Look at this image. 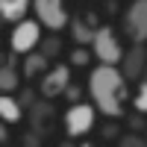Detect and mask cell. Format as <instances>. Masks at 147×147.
<instances>
[{
    "label": "cell",
    "instance_id": "obj_24",
    "mask_svg": "<svg viewBox=\"0 0 147 147\" xmlns=\"http://www.w3.org/2000/svg\"><path fill=\"white\" fill-rule=\"evenodd\" d=\"M103 136H106V138H112V136H115V127H112V124H106V129H103Z\"/></svg>",
    "mask_w": 147,
    "mask_h": 147
},
{
    "label": "cell",
    "instance_id": "obj_15",
    "mask_svg": "<svg viewBox=\"0 0 147 147\" xmlns=\"http://www.w3.org/2000/svg\"><path fill=\"white\" fill-rule=\"evenodd\" d=\"M38 50H41L47 59H56L59 53H62V41H59L56 35H47V38H41V41H38Z\"/></svg>",
    "mask_w": 147,
    "mask_h": 147
},
{
    "label": "cell",
    "instance_id": "obj_18",
    "mask_svg": "<svg viewBox=\"0 0 147 147\" xmlns=\"http://www.w3.org/2000/svg\"><path fill=\"white\" fill-rule=\"evenodd\" d=\"M121 147H147V141H144V136L129 132V136H121Z\"/></svg>",
    "mask_w": 147,
    "mask_h": 147
},
{
    "label": "cell",
    "instance_id": "obj_3",
    "mask_svg": "<svg viewBox=\"0 0 147 147\" xmlns=\"http://www.w3.org/2000/svg\"><path fill=\"white\" fill-rule=\"evenodd\" d=\"M38 41H41V21L21 18L15 27H12V35H9V47H12V53L27 56L30 50H38Z\"/></svg>",
    "mask_w": 147,
    "mask_h": 147
},
{
    "label": "cell",
    "instance_id": "obj_21",
    "mask_svg": "<svg viewBox=\"0 0 147 147\" xmlns=\"http://www.w3.org/2000/svg\"><path fill=\"white\" fill-rule=\"evenodd\" d=\"M21 141H24V147H38V144H41V136H38L35 129H30V132H27V136H24Z\"/></svg>",
    "mask_w": 147,
    "mask_h": 147
},
{
    "label": "cell",
    "instance_id": "obj_5",
    "mask_svg": "<svg viewBox=\"0 0 147 147\" xmlns=\"http://www.w3.org/2000/svg\"><path fill=\"white\" fill-rule=\"evenodd\" d=\"M32 12L35 18L41 21V27H47L50 32H59L68 27V9H65V0H32Z\"/></svg>",
    "mask_w": 147,
    "mask_h": 147
},
{
    "label": "cell",
    "instance_id": "obj_2",
    "mask_svg": "<svg viewBox=\"0 0 147 147\" xmlns=\"http://www.w3.org/2000/svg\"><path fill=\"white\" fill-rule=\"evenodd\" d=\"M91 53L100 59L106 65H121V59H124V47L118 41V32L103 24V27H94V38H91Z\"/></svg>",
    "mask_w": 147,
    "mask_h": 147
},
{
    "label": "cell",
    "instance_id": "obj_17",
    "mask_svg": "<svg viewBox=\"0 0 147 147\" xmlns=\"http://www.w3.org/2000/svg\"><path fill=\"white\" fill-rule=\"evenodd\" d=\"M132 106H136V112H141V115H147V80L138 85V91H136V97H132Z\"/></svg>",
    "mask_w": 147,
    "mask_h": 147
},
{
    "label": "cell",
    "instance_id": "obj_16",
    "mask_svg": "<svg viewBox=\"0 0 147 147\" xmlns=\"http://www.w3.org/2000/svg\"><path fill=\"white\" fill-rule=\"evenodd\" d=\"M91 50H88V44H77V47H74V53H71V65H77V68H85V65H88L91 62Z\"/></svg>",
    "mask_w": 147,
    "mask_h": 147
},
{
    "label": "cell",
    "instance_id": "obj_13",
    "mask_svg": "<svg viewBox=\"0 0 147 147\" xmlns=\"http://www.w3.org/2000/svg\"><path fill=\"white\" fill-rule=\"evenodd\" d=\"M0 118H3L6 124H18V121L24 118V106L18 103V97L0 94Z\"/></svg>",
    "mask_w": 147,
    "mask_h": 147
},
{
    "label": "cell",
    "instance_id": "obj_10",
    "mask_svg": "<svg viewBox=\"0 0 147 147\" xmlns=\"http://www.w3.org/2000/svg\"><path fill=\"white\" fill-rule=\"evenodd\" d=\"M15 56L18 53H12L9 59L0 62V94H12V91H18V85H21V74L15 68Z\"/></svg>",
    "mask_w": 147,
    "mask_h": 147
},
{
    "label": "cell",
    "instance_id": "obj_9",
    "mask_svg": "<svg viewBox=\"0 0 147 147\" xmlns=\"http://www.w3.org/2000/svg\"><path fill=\"white\" fill-rule=\"evenodd\" d=\"M121 62H124L121 71H124L127 80H138L147 71V47L144 44H132L129 50H124V59H121Z\"/></svg>",
    "mask_w": 147,
    "mask_h": 147
},
{
    "label": "cell",
    "instance_id": "obj_7",
    "mask_svg": "<svg viewBox=\"0 0 147 147\" xmlns=\"http://www.w3.org/2000/svg\"><path fill=\"white\" fill-rule=\"evenodd\" d=\"M56 121H59V115H56V109H53V100L44 97V100H35L30 106V129H35L41 138H47L56 129Z\"/></svg>",
    "mask_w": 147,
    "mask_h": 147
},
{
    "label": "cell",
    "instance_id": "obj_23",
    "mask_svg": "<svg viewBox=\"0 0 147 147\" xmlns=\"http://www.w3.org/2000/svg\"><path fill=\"white\" fill-rule=\"evenodd\" d=\"M6 127H9V124L0 118V144H6V141H9V129H6Z\"/></svg>",
    "mask_w": 147,
    "mask_h": 147
},
{
    "label": "cell",
    "instance_id": "obj_25",
    "mask_svg": "<svg viewBox=\"0 0 147 147\" xmlns=\"http://www.w3.org/2000/svg\"><path fill=\"white\" fill-rule=\"evenodd\" d=\"M144 141H147V127H144Z\"/></svg>",
    "mask_w": 147,
    "mask_h": 147
},
{
    "label": "cell",
    "instance_id": "obj_11",
    "mask_svg": "<svg viewBox=\"0 0 147 147\" xmlns=\"http://www.w3.org/2000/svg\"><path fill=\"white\" fill-rule=\"evenodd\" d=\"M32 0H0V15H3L6 24H18L21 18H27Z\"/></svg>",
    "mask_w": 147,
    "mask_h": 147
},
{
    "label": "cell",
    "instance_id": "obj_6",
    "mask_svg": "<svg viewBox=\"0 0 147 147\" xmlns=\"http://www.w3.org/2000/svg\"><path fill=\"white\" fill-rule=\"evenodd\" d=\"M124 32L132 44L147 41V0H132L124 12Z\"/></svg>",
    "mask_w": 147,
    "mask_h": 147
},
{
    "label": "cell",
    "instance_id": "obj_20",
    "mask_svg": "<svg viewBox=\"0 0 147 147\" xmlns=\"http://www.w3.org/2000/svg\"><path fill=\"white\" fill-rule=\"evenodd\" d=\"M65 97H68L71 103H80V100H82V88H80V85H68V88H65Z\"/></svg>",
    "mask_w": 147,
    "mask_h": 147
},
{
    "label": "cell",
    "instance_id": "obj_12",
    "mask_svg": "<svg viewBox=\"0 0 147 147\" xmlns=\"http://www.w3.org/2000/svg\"><path fill=\"white\" fill-rule=\"evenodd\" d=\"M47 62H50V59H47L41 50H30L27 56H24V77H27V80L41 77V74L47 71Z\"/></svg>",
    "mask_w": 147,
    "mask_h": 147
},
{
    "label": "cell",
    "instance_id": "obj_1",
    "mask_svg": "<svg viewBox=\"0 0 147 147\" xmlns=\"http://www.w3.org/2000/svg\"><path fill=\"white\" fill-rule=\"evenodd\" d=\"M88 94H91V103L100 109V115H106L109 121L124 118V103L129 91H127V77L121 68L100 62L88 74Z\"/></svg>",
    "mask_w": 147,
    "mask_h": 147
},
{
    "label": "cell",
    "instance_id": "obj_19",
    "mask_svg": "<svg viewBox=\"0 0 147 147\" xmlns=\"http://www.w3.org/2000/svg\"><path fill=\"white\" fill-rule=\"evenodd\" d=\"M18 103H21L24 109H30V106L35 103V91H32V88H21V94H18Z\"/></svg>",
    "mask_w": 147,
    "mask_h": 147
},
{
    "label": "cell",
    "instance_id": "obj_8",
    "mask_svg": "<svg viewBox=\"0 0 147 147\" xmlns=\"http://www.w3.org/2000/svg\"><path fill=\"white\" fill-rule=\"evenodd\" d=\"M71 85V68L68 65H53L41 74V85H38V94L47 97V100H56L59 94H65V88Z\"/></svg>",
    "mask_w": 147,
    "mask_h": 147
},
{
    "label": "cell",
    "instance_id": "obj_22",
    "mask_svg": "<svg viewBox=\"0 0 147 147\" xmlns=\"http://www.w3.org/2000/svg\"><path fill=\"white\" fill-rule=\"evenodd\" d=\"M129 127H132V129H141V127H147V124H144V115H141V112H136V115L129 118Z\"/></svg>",
    "mask_w": 147,
    "mask_h": 147
},
{
    "label": "cell",
    "instance_id": "obj_4",
    "mask_svg": "<svg viewBox=\"0 0 147 147\" xmlns=\"http://www.w3.org/2000/svg\"><path fill=\"white\" fill-rule=\"evenodd\" d=\"M94 121H97V106L94 103H71V109L62 115V124H65V132L71 138H80L85 132L94 129Z\"/></svg>",
    "mask_w": 147,
    "mask_h": 147
},
{
    "label": "cell",
    "instance_id": "obj_26",
    "mask_svg": "<svg viewBox=\"0 0 147 147\" xmlns=\"http://www.w3.org/2000/svg\"><path fill=\"white\" fill-rule=\"evenodd\" d=\"M0 24H3V15H0Z\"/></svg>",
    "mask_w": 147,
    "mask_h": 147
},
{
    "label": "cell",
    "instance_id": "obj_27",
    "mask_svg": "<svg viewBox=\"0 0 147 147\" xmlns=\"http://www.w3.org/2000/svg\"><path fill=\"white\" fill-rule=\"evenodd\" d=\"M0 62H3V59H0Z\"/></svg>",
    "mask_w": 147,
    "mask_h": 147
},
{
    "label": "cell",
    "instance_id": "obj_14",
    "mask_svg": "<svg viewBox=\"0 0 147 147\" xmlns=\"http://www.w3.org/2000/svg\"><path fill=\"white\" fill-rule=\"evenodd\" d=\"M68 27H71V35H74V41H77V44H88V47H91L94 27H91L88 21H82V18H71Z\"/></svg>",
    "mask_w": 147,
    "mask_h": 147
}]
</instances>
